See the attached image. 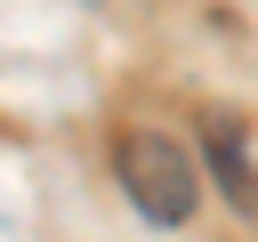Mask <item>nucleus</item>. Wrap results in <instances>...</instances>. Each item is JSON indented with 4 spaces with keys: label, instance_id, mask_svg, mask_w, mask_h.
I'll use <instances>...</instances> for the list:
<instances>
[{
    "label": "nucleus",
    "instance_id": "obj_2",
    "mask_svg": "<svg viewBox=\"0 0 258 242\" xmlns=\"http://www.w3.org/2000/svg\"><path fill=\"white\" fill-rule=\"evenodd\" d=\"M210 161H218V177H226V194H234L242 210H258V177L242 169V153H234V137H226V129L210 137Z\"/></svg>",
    "mask_w": 258,
    "mask_h": 242
},
{
    "label": "nucleus",
    "instance_id": "obj_1",
    "mask_svg": "<svg viewBox=\"0 0 258 242\" xmlns=\"http://www.w3.org/2000/svg\"><path fill=\"white\" fill-rule=\"evenodd\" d=\"M113 169H121V194H129L153 226H185L194 202H202L194 153H185L177 137H161V129H129V137L113 145Z\"/></svg>",
    "mask_w": 258,
    "mask_h": 242
}]
</instances>
